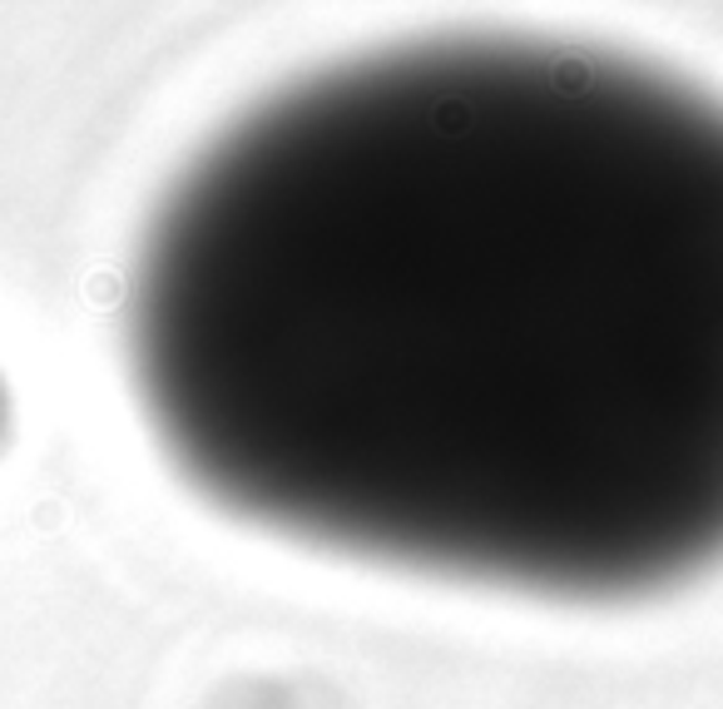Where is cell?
<instances>
[{
	"label": "cell",
	"mask_w": 723,
	"mask_h": 709,
	"mask_svg": "<svg viewBox=\"0 0 723 709\" xmlns=\"http://www.w3.org/2000/svg\"><path fill=\"white\" fill-rule=\"evenodd\" d=\"M124 348L288 540L546 600L723 561V95L550 35L278 85L174 174Z\"/></svg>",
	"instance_id": "6da1fadb"
}]
</instances>
